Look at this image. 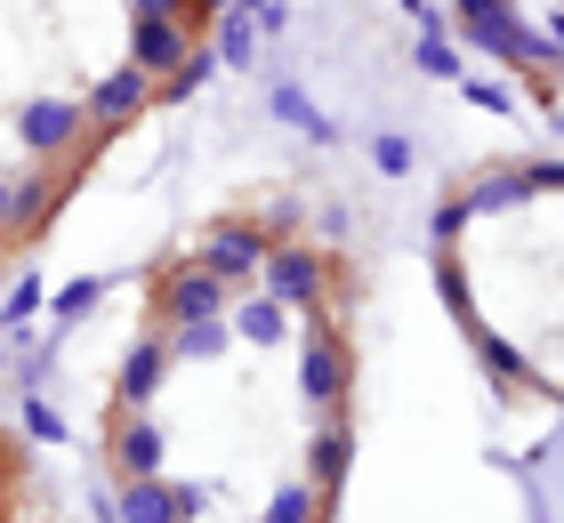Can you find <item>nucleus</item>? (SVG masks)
<instances>
[{
	"mask_svg": "<svg viewBox=\"0 0 564 523\" xmlns=\"http://www.w3.org/2000/svg\"><path fill=\"white\" fill-rule=\"evenodd\" d=\"M459 226H468V201H459V194H452V201H435V218H427V233H435V242L452 250V242H459Z\"/></svg>",
	"mask_w": 564,
	"mask_h": 523,
	"instance_id": "26",
	"label": "nucleus"
},
{
	"mask_svg": "<svg viewBox=\"0 0 564 523\" xmlns=\"http://www.w3.org/2000/svg\"><path fill=\"white\" fill-rule=\"evenodd\" d=\"M210 48H218V65H235V73H242L250 57H259V33H250L242 0H235V9H218V41H210Z\"/></svg>",
	"mask_w": 564,
	"mask_h": 523,
	"instance_id": "17",
	"label": "nucleus"
},
{
	"mask_svg": "<svg viewBox=\"0 0 564 523\" xmlns=\"http://www.w3.org/2000/svg\"><path fill=\"white\" fill-rule=\"evenodd\" d=\"M235 323H242V338H250V347H282V338H291V306L259 298V306H242Z\"/></svg>",
	"mask_w": 564,
	"mask_h": 523,
	"instance_id": "20",
	"label": "nucleus"
},
{
	"mask_svg": "<svg viewBox=\"0 0 564 523\" xmlns=\"http://www.w3.org/2000/svg\"><path fill=\"white\" fill-rule=\"evenodd\" d=\"M97 298H106V282L82 274V282H65V291H57V314H65V323H82V314H89Z\"/></svg>",
	"mask_w": 564,
	"mask_h": 523,
	"instance_id": "24",
	"label": "nucleus"
},
{
	"mask_svg": "<svg viewBox=\"0 0 564 523\" xmlns=\"http://www.w3.org/2000/svg\"><path fill=\"white\" fill-rule=\"evenodd\" d=\"M347 386H355V355H347V338H339V330H306V347H299V395L330 418V411L347 403Z\"/></svg>",
	"mask_w": 564,
	"mask_h": 523,
	"instance_id": "2",
	"label": "nucleus"
},
{
	"mask_svg": "<svg viewBox=\"0 0 564 523\" xmlns=\"http://www.w3.org/2000/svg\"><path fill=\"white\" fill-rule=\"evenodd\" d=\"M468 347H476V362H484V371H492V379H508V386H532V362L517 355V347H508V338L500 330H468Z\"/></svg>",
	"mask_w": 564,
	"mask_h": 523,
	"instance_id": "15",
	"label": "nucleus"
},
{
	"mask_svg": "<svg viewBox=\"0 0 564 523\" xmlns=\"http://www.w3.org/2000/svg\"><path fill=\"white\" fill-rule=\"evenodd\" d=\"M420 73H427V81H459L468 65H459V48L444 33H420Z\"/></svg>",
	"mask_w": 564,
	"mask_h": 523,
	"instance_id": "23",
	"label": "nucleus"
},
{
	"mask_svg": "<svg viewBox=\"0 0 564 523\" xmlns=\"http://www.w3.org/2000/svg\"><path fill=\"white\" fill-rule=\"evenodd\" d=\"M371 162L388 170V177H403V170H412V145H403L395 129H379V138H371Z\"/></svg>",
	"mask_w": 564,
	"mask_h": 523,
	"instance_id": "25",
	"label": "nucleus"
},
{
	"mask_svg": "<svg viewBox=\"0 0 564 523\" xmlns=\"http://www.w3.org/2000/svg\"><path fill=\"white\" fill-rule=\"evenodd\" d=\"M210 355H226V314H218V323H177L170 362H210Z\"/></svg>",
	"mask_w": 564,
	"mask_h": 523,
	"instance_id": "18",
	"label": "nucleus"
},
{
	"mask_svg": "<svg viewBox=\"0 0 564 523\" xmlns=\"http://www.w3.org/2000/svg\"><path fill=\"white\" fill-rule=\"evenodd\" d=\"M162 379H170V338H138L130 355H121V411H145L153 395H162Z\"/></svg>",
	"mask_w": 564,
	"mask_h": 523,
	"instance_id": "11",
	"label": "nucleus"
},
{
	"mask_svg": "<svg viewBox=\"0 0 564 523\" xmlns=\"http://www.w3.org/2000/svg\"><path fill=\"white\" fill-rule=\"evenodd\" d=\"M202 500H210L202 483H162V476H138L130 491H121L113 523H186V515H202Z\"/></svg>",
	"mask_w": 564,
	"mask_h": 523,
	"instance_id": "6",
	"label": "nucleus"
},
{
	"mask_svg": "<svg viewBox=\"0 0 564 523\" xmlns=\"http://www.w3.org/2000/svg\"><path fill=\"white\" fill-rule=\"evenodd\" d=\"M33 306H41V282H33V274H24V282H17V291H9V323H24V314H33Z\"/></svg>",
	"mask_w": 564,
	"mask_h": 523,
	"instance_id": "29",
	"label": "nucleus"
},
{
	"mask_svg": "<svg viewBox=\"0 0 564 523\" xmlns=\"http://www.w3.org/2000/svg\"><path fill=\"white\" fill-rule=\"evenodd\" d=\"M274 113H282V121H299V138H315V145H330V138H339V129H330V121L315 113V105H306V97L291 89V81L274 89Z\"/></svg>",
	"mask_w": 564,
	"mask_h": 523,
	"instance_id": "21",
	"label": "nucleus"
},
{
	"mask_svg": "<svg viewBox=\"0 0 564 523\" xmlns=\"http://www.w3.org/2000/svg\"><path fill=\"white\" fill-rule=\"evenodd\" d=\"M259 282H267V298H274V306H291V314H323L330 266H323L315 250H299V242H274V250H267V266H259Z\"/></svg>",
	"mask_w": 564,
	"mask_h": 523,
	"instance_id": "1",
	"label": "nucleus"
},
{
	"mask_svg": "<svg viewBox=\"0 0 564 523\" xmlns=\"http://www.w3.org/2000/svg\"><path fill=\"white\" fill-rule=\"evenodd\" d=\"M153 105V73H138V65H113L106 81H97L89 97H82V113L97 121V129H130L138 113Z\"/></svg>",
	"mask_w": 564,
	"mask_h": 523,
	"instance_id": "7",
	"label": "nucleus"
},
{
	"mask_svg": "<svg viewBox=\"0 0 564 523\" xmlns=\"http://www.w3.org/2000/svg\"><path fill=\"white\" fill-rule=\"evenodd\" d=\"M403 9H412V17H427V9H435V0H403Z\"/></svg>",
	"mask_w": 564,
	"mask_h": 523,
	"instance_id": "33",
	"label": "nucleus"
},
{
	"mask_svg": "<svg viewBox=\"0 0 564 523\" xmlns=\"http://www.w3.org/2000/svg\"><path fill=\"white\" fill-rule=\"evenodd\" d=\"M476 9H517V0H459V17H476Z\"/></svg>",
	"mask_w": 564,
	"mask_h": 523,
	"instance_id": "31",
	"label": "nucleus"
},
{
	"mask_svg": "<svg viewBox=\"0 0 564 523\" xmlns=\"http://www.w3.org/2000/svg\"><path fill=\"white\" fill-rule=\"evenodd\" d=\"M259 523H323V491H315V483H282Z\"/></svg>",
	"mask_w": 564,
	"mask_h": 523,
	"instance_id": "19",
	"label": "nucleus"
},
{
	"mask_svg": "<svg viewBox=\"0 0 564 523\" xmlns=\"http://www.w3.org/2000/svg\"><path fill=\"white\" fill-rule=\"evenodd\" d=\"M218 314H235V291H226L218 274H202L194 258H170L162 266V323H218Z\"/></svg>",
	"mask_w": 564,
	"mask_h": 523,
	"instance_id": "3",
	"label": "nucleus"
},
{
	"mask_svg": "<svg viewBox=\"0 0 564 523\" xmlns=\"http://www.w3.org/2000/svg\"><path fill=\"white\" fill-rule=\"evenodd\" d=\"M435 298H444V306H452V314H459V323H468V330L484 323V314H476V282H468V266H459L452 250L435 258Z\"/></svg>",
	"mask_w": 564,
	"mask_h": 523,
	"instance_id": "16",
	"label": "nucleus"
},
{
	"mask_svg": "<svg viewBox=\"0 0 564 523\" xmlns=\"http://www.w3.org/2000/svg\"><path fill=\"white\" fill-rule=\"evenodd\" d=\"M24 435H41V443H65V418L48 411L41 395H24Z\"/></svg>",
	"mask_w": 564,
	"mask_h": 523,
	"instance_id": "27",
	"label": "nucleus"
},
{
	"mask_svg": "<svg viewBox=\"0 0 564 523\" xmlns=\"http://www.w3.org/2000/svg\"><path fill=\"white\" fill-rule=\"evenodd\" d=\"M0 500H9V467H0Z\"/></svg>",
	"mask_w": 564,
	"mask_h": 523,
	"instance_id": "34",
	"label": "nucleus"
},
{
	"mask_svg": "<svg viewBox=\"0 0 564 523\" xmlns=\"http://www.w3.org/2000/svg\"><path fill=\"white\" fill-rule=\"evenodd\" d=\"M130 17H194V0H130Z\"/></svg>",
	"mask_w": 564,
	"mask_h": 523,
	"instance_id": "30",
	"label": "nucleus"
},
{
	"mask_svg": "<svg viewBox=\"0 0 564 523\" xmlns=\"http://www.w3.org/2000/svg\"><path fill=\"white\" fill-rule=\"evenodd\" d=\"M459 97H468L476 113H517V89L492 81V73H459Z\"/></svg>",
	"mask_w": 564,
	"mask_h": 523,
	"instance_id": "22",
	"label": "nucleus"
},
{
	"mask_svg": "<svg viewBox=\"0 0 564 523\" xmlns=\"http://www.w3.org/2000/svg\"><path fill=\"white\" fill-rule=\"evenodd\" d=\"M210 73H218V48H202V41H194L186 57H177V65L162 73V81H153V105H186L202 81H210Z\"/></svg>",
	"mask_w": 564,
	"mask_h": 523,
	"instance_id": "13",
	"label": "nucleus"
},
{
	"mask_svg": "<svg viewBox=\"0 0 564 523\" xmlns=\"http://www.w3.org/2000/svg\"><path fill=\"white\" fill-rule=\"evenodd\" d=\"M57 177H24V186H9V233H33V226H48V209H57Z\"/></svg>",
	"mask_w": 564,
	"mask_h": 523,
	"instance_id": "14",
	"label": "nucleus"
},
{
	"mask_svg": "<svg viewBox=\"0 0 564 523\" xmlns=\"http://www.w3.org/2000/svg\"><path fill=\"white\" fill-rule=\"evenodd\" d=\"M82 129H89V113L73 97H33L17 113V138H24V153H41V162H65V153L82 145Z\"/></svg>",
	"mask_w": 564,
	"mask_h": 523,
	"instance_id": "5",
	"label": "nucleus"
},
{
	"mask_svg": "<svg viewBox=\"0 0 564 523\" xmlns=\"http://www.w3.org/2000/svg\"><path fill=\"white\" fill-rule=\"evenodd\" d=\"M524 186L532 194H564V162H524Z\"/></svg>",
	"mask_w": 564,
	"mask_h": 523,
	"instance_id": "28",
	"label": "nucleus"
},
{
	"mask_svg": "<svg viewBox=\"0 0 564 523\" xmlns=\"http://www.w3.org/2000/svg\"><path fill=\"white\" fill-rule=\"evenodd\" d=\"M186 48H194V24H186V17H138V24H130V65L153 73V81H162Z\"/></svg>",
	"mask_w": 564,
	"mask_h": 523,
	"instance_id": "9",
	"label": "nucleus"
},
{
	"mask_svg": "<svg viewBox=\"0 0 564 523\" xmlns=\"http://www.w3.org/2000/svg\"><path fill=\"white\" fill-rule=\"evenodd\" d=\"M0 233H9V186H0Z\"/></svg>",
	"mask_w": 564,
	"mask_h": 523,
	"instance_id": "32",
	"label": "nucleus"
},
{
	"mask_svg": "<svg viewBox=\"0 0 564 523\" xmlns=\"http://www.w3.org/2000/svg\"><path fill=\"white\" fill-rule=\"evenodd\" d=\"M162 459H170V435H162V418L130 411V418H121V435H113V467H121V483H138V476H162Z\"/></svg>",
	"mask_w": 564,
	"mask_h": 523,
	"instance_id": "10",
	"label": "nucleus"
},
{
	"mask_svg": "<svg viewBox=\"0 0 564 523\" xmlns=\"http://www.w3.org/2000/svg\"><path fill=\"white\" fill-rule=\"evenodd\" d=\"M468 218H492V209H524L532 201V186H524V170H484V177H468Z\"/></svg>",
	"mask_w": 564,
	"mask_h": 523,
	"instance_id": "12",
	"label": "nucleus"
},
{
	"mask_svg": "<svg viewBox=\"0 0 564 523\" xmlns=\"http://www.w3.org/2000/svg\"><path fill=\"white\" fill-rule=\"evenodd\" d=\"M267 250H274V233H267V226H250V218H226V226L210 233V242L194 250V266H202V274H218L226 291H235V282H250V274L267 266Z\"/></svg>",
	"mask_w": 564,
	"mask_h": 523,
	"instance_id": "4",
	"label": "nucleus"
},
{
	"mask_svg": "<svg viewBox=\"0 0 564 523\" xmlns=\"http://www.w3.org/2000/svg\"><path fill=\"white\" fill-rule=\"evenodd\" d=\"M347 467H355V427H347V411H330L323 427H315V443H306V483L323 491V508L339 500Z\"/></svg>",
	"mask_w": 564,
	"mask_h": 523,
	"instance_id": "8",
	"label": "nucleus"
}]
</instances>
